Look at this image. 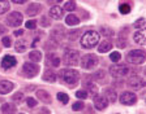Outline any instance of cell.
I'll return each mask as SVG.
<instances>
[{
  "instance_id": "39",
  "label": "cell",
  "mask_w": 146,
  "mask_h": 114,
  "mask_svg": "<svg viewBox=\"0 0 146 114\" xmlns=\"http://www.w3.org/2000/svg\"><path fill=\"white\" fill-rule=\"evenodd\" d=\"M1 42H3V45L5 47V48H9V47L12 45V39H11L9 36H4Z\"/></svg>"
},
{
  "instance_id": "21",
  "label": "cell",
  "mask_w": 146,
  "mask_h": 114,
  "mask_svg": "<svg viewBox=\"0 0 146 114\" xmlns=\"http://www.w3.org/2000/svg\"><path fill=\"white\" fill-rule=\"evenodd\" d=\"M65 24H67L68 26H76V25L80 24V18L77 17L76 14L70 13V14H68L67 17H65Z\"/></svg>"
},
{
  "instance_id": "13",
  "label": "cell",
  "mask_w": 146,
  "mask_h": 114,
  "mask_svg": "<svg viewBox=\"0 0 146 114\" xmlns=\"http://www.w3.org/2000/svg\"><path fill=\"white\" fill-rule=\"evenodd\" d=\"M36 97H38L42 102H44V104H51L52 102L51 95H50L47 91H44V90H38L36 91Z\"/></svg>"
},
{
  "instance_id": "34",
  "label": "cell",
  "mask_w": 146,
  "mask_h": 114,
  "mask_svg": "<svg viewBox=\"0 0 146 114\" xmlns=\"http://www.w3.org/2000/svg\"><path fill=\"white\" fill-rule=\"evenodd\" d=\"M110 58H111V61H113V62H119L120 58H121V54H120V52H112V53L110 54Z\"/></svg>"
},
{
  "instance_id": "11",
  "label": "cell",
  "mask_w": 146,
  "mask_h": 114,
  "mask_svg": "<svg viewBox=\"0 0 146 114\" xmlns=\"http://www.w3.org/2000/svg\"><path fill=\"white\" fill-rule=\"evenodd\" d=\"M16 64H17V58H16L15 56H4L3 60H1V67H3L4 70H9L12 69L13 66H16Z\"/></svg>"
},
{
  "instance_id": "6",
  "label": "cell",
  "mask_w": 146,
  "mask_h": 114,
  "mask_svg": "<svg viewBox=\"0 0 146 114\" xmlns=\"http://www.w3.org/2000/svg\"><path fill=\"white\" fill-rule=\"evenodd\" d=\"M80 64L84 69L86 70H90L93 67L98 65V57L93 53H89V54H85V56L82 57V60H80Z\"/></svg>"
},
{
  "instance_id": "14",
  "label": "cell",
  "mask_w": 146,
  "mask_h": 114,
  "mask_svg": "<svg viewBox=\"0 0 146 114\" xmlns=\"http://www.w3.org/2000/svg\"><path fill=\"white\" fill-rule=\"evenodd\" d=\"M64 34H65V30H64L63 26H58L55 27V30L51 33V38L56 42H60V40L64 39Z\"/></svg>"
},
{
  "instance_id": "1",
  "label": "cell",
  "mask_w": 146,
  "mask_h": 114,
  "mask_svg": "<svg viewBox=\"0 0 146 114\" xmlns=\"http://www.w3.org/2000/svg\"><path fill=\"white\" fill-rule=\"evenodd\" d=\"M59 77H60L61 82H64L69 87H74L80 81V74L74 69H63L59 73Z\"/></svg>"
},
{
  "instance_id": "23",
  "label": "cell",
  "mask_w": 146,
  "mask_h": 114,
  "mask_svg": "<svg viewBox=\"0 0 146 114\" xmlns=\"http://www.w3.org/2000/svg\"><path fill=\"white\" fill-rule=\"evenodd\" d=\"M133 39H134V42L138 43V44L145 45V31H142V30L136 31L133 35Z\"/></svg>"
},
{
  "instance_id": "5",
  "label": "cell",
  "mask_w": 146,
  "mask_h": 114,
  "mask_svg": "<svg viewBox=\"0 0 146 114\" xmlns=\"http://www.w3.org/2000/svg\"><path fill=\"white\" fill-rule=\"evenodd\" d=\"M39 73V66L35 62H25L22 66V74L25 78H34Z\"/></svg>"
},
{
  "instance_id": "12",
  "label": "cell",
  "mask_w": 146,
  "mask_h": 114,
  "mask_svg": "<svg viewBox=\"0 0 146 114\" xmlns=\"http://www.w3.org/2000/svg\"><path fill=\"white\" fill-rule=\"evenodd\" d=\"M143 84H145L143 79L141 77H138V75H133V77H131L128 79V86L131 88H133V90H138V88L142 87Z\"/></svg>"
},
{
  "instance_id": "27",
  "label": "cell",
  "mask_w": 146,
  "mask_h": 114,
  "mask_svg": "<svg viewBox=\"0 0 146 114\" xmlns=\"http://www.w3.org/2000/svg\"><path fill=\"white\" fill-rule=\"evenodd\" d=\"M85 86L88 87V91H89V93H91L93 95V97H95L98 95V87L95 86L93 82H89V81H86L85 82Z\"/></svg>"
},
{
  "instance_id": "38",
  "label": "cell",
  "mask_w": 146,
  "mask_h": 114,
  "mask_svg": "<svg viewBox=\"0 0 146 114\" xmlns=\"http://www.w3.org/2000/svg\"><path fill=\"white\" fill-rule=\"evenodd\" d=\"M76 96L78 97V99L85 100V99H88V92H86V91H84V90H80V91H77V92H76Z\"/></svg>"
},
{
  "instance_id": "10",
  "label": "cell",
  "mask_w": 146,
  "mask_h": 114,
  "mask_svg": "<svg viewBox=\"0 0 146 114\" xmlns=\"http://www.w3.org/2000/svg\"><path fill=\"white\" fill-rule=\"evenodd\" d=\"M94 106L97 110H104L108 106V100L103 95H97L94 97Z\"/></svg>"
},
{
  "instance_id": "16",
  "label": "cell",
  "mask_w": 146,
  "mask_h": 114,
  "mask_svg": "<svg viewBox=\"0 0 146 114\" xmlns=\"http://www.w3.org/2000/svg\"><path fill=\"white\" fill-rule=\"evenodd\" d=\"M63 14H64V10L61 9V7H59V5H54L50 9V16H51L52 18H55V20H60V18L63 17Z\"/></svg>"
},
{
  "instance_id": "20",
  "label": "cell",
  "mask_w": 146,
  "mask_h": 114,
  "mask_svg": "<svg viewBox=\"0 0 146 114\" xmlns=\"http://www.w3.org/2000/svg\"><path fill=\"white\" fill-rule=\"evenodd\" d=\"M47 61H48V64H51L54 67H58V66H60V62H61V60L59 58L58 56H55L54 52H51V53L47 54Z\"/></svg>"
},
{
  "instance_id": "28",
  "label": "cell",
  "mask_w": 146,
  "mask_h": 114,
  "mask_svg": "<svg viewBox=\"0 0 146 114\" xmlns=\"http://www.w3.org/2000/svg\"><path fill=\"white\" fill-rule=\"evenodd\" d=\"M11 5H9L8 0H0V14H4L5 12H8Z\"/></svg>"
},
{
  "instance_id": "4",
  "label": "cell",
  "mask_w": 146,
  "mask_h": 114,
  "mask_svg": "<svg viewBox=\"0 0 146 114\" xmlns=\"http://www.w3.org/2000/svg\"><path fill=\"white\" fill-rule=\"evenodd\" d=\"M145 52L141 51V49H133L128 53L127 60L128 62L133 64V65H141V64L145 62Z\"/></svg>"
},
{
  "instance_id": "43",
  "label": "cell",
  "mask_w": 146,
  "mask_h": 114,
  "mask_svg": "<svg viewBox=\"0 0 146 114\" xmlns=\"http://www.w3.org/2000/svg\"><path fill=\"white\" fill-rule=\"evenodd\" d=\"M143 24H145V20H143V18H138L137 22L134 24V27H136V29H140L141 26H143Z\"/></svg>"
},
{
  "instance_id": "29",
  "label": "cell",
  "mask_w": 146,
  "mask_h": 114,
  "mask_svg": "<svg viewBox=\"0 0 146 114\" xmlns=\"http://www.w3.org/2000/svg\"><path fill=\"white\" fill-rule=\"evenodd\" d=\"M58 100L61 102V104H68V101H69V96H68L67 93H64V92H59L58 93Z\"/></svg>"
},
{
  "instance_id": "19",
  "label": "cell",
  "mask_w": 146,
  "mask_h": 114,
  "mask_svg": "<svg viewBox=\"0 0 146 114\" xmlns=\"http://www.w3.org/2000/svg\"><path fill=\"white\" fill-rule=\"evenodd\" d=\"M104 97L108 100V102H115L117 100V95H116L115 90L113 88H106L104 90Z\"/></svg>"
},
{
  "instance_id": "32",
  "label": "cell",
  "mask_w": 146,
  "mask_h": 114,
  "mask_svg": "<svg viewBox=\"0 0 146 114\" xmlns=\"http://www.w3.org/2000/svg\"><path fill=\"white\" fill-rule=\"evenodd\" d=\"M76 9V3L74 1H68V3H65V5H64L63 10H74Z\"/></svg>"
},
{
  "instance_id": "25",
  "label": "cell",
  "mask_w": 146,
  "mask_h": 114,
  "mask_svg": "<svg viewBox=\"0 0 146 114\" xmlns=\"http://www.w3.org/2000/svg\"><path fill=\"white\" fill-rule=\"evenodd\" d=\"M15 48H16V51L20 52V53H21V52H25L26 51V48H27V40L20 39L18 42H16Z\"/></svg>"
},
{
  "instance_id": "45",
  "label": "cell",
  "mask_w": 146,
  "mask_h": 114,
  "mask_svg": "<svg viewBox=\"0 0 146 114\" xmlns=\"http://www.w3.org/2000/svg\"><path fill=\"white\" fill-rule=\"evenodd\" d=\"M36 114H50V110L48 109H46V108H42Z\"/></svg>"
},
{
  "instance_id": "47",
  "label": "cell",
  "mask_w": 146,
  "mask_h": 114,
  "mask_svg": "<svg viewBox=\"0 0 146 114\" xmlns=\"http://www.w3.org/2000/svg\"><path fill=\"white\" fill-rule=\"evenodd\" d=\"M12 1L16 4H24V3H26L27 0H12Z\"/></svg>"
},
{
  "instance_id": "33",
  "label": "cell",
  "mask_w": 146,
  "mask_h": 114,
  "mask_svg": "<svg viewBox=\"0 0 146 114\" xmlns=\"http://www.w3.org/2000/svg\"><path fill=\"white\" fill-rule=\"evenodd\" d=\"M100 30H102V34H103L104 36H113V30L112 29H110V27L103 26Z\"/></svg>"
},
{
  "instance_id": "44",
  "label": "cell",
  "mask_w": 146,
  "mask_h": 114,
  "mask_svg": "<svg viewBox=\"0 0 146 114\" xmlns=\"http://www.w3.org/2000/svg\"><path fill=\"white\" fill-rule=\"evenodd\" d=\"M117 45L120 47V48H125V45H127V43H125V39L123 40L121 38H120V39L117 40Z\"/></svg>"
},
{
  "instance_id": "35",
  "label": "cell",
  "mask_w": 146,
  "mask_h": 114,
  "mask_svg": "<svg viewBox=\"0 0 146 114\" xmlns=\"http://www.w3.org/2000/svg\"><path fill=\"white\" fill-rule=\"evenodd\" d=\"M12 100H13V101H16V102H21L22 100H24V93H22V92L15 93V95L12 96Z\"/></svg>"
},
{
  "instance_id": "3",
  "label": "cell",
  "mask_w": 146,
  "mask_h": 114,
  "mask_svg": "<svg viewBox=\"0 0 146 114\" xmlns=\"http://www.w3.org/2000/svg\"><path fill=\"white\" fill-rule=\"evenodd\" d=\"M80 60H81L80 53L76 49H68V51H65V53L63 56L64 64L68 66H77L80 64Z\"/></svg>"
},
{
  "instance_id": "17",
  "label": "cell",
  "mask_w": 146,
  "mask_h": 114,
  "mask_svg": "<svg viewBox=\"0 0 146 114\" xmlns=\"http://www.w3.org/2000/svg\"><path fill=\"white\" fill-rule=\"evenodd\" d=\"M40 10H42V5L38 3H33L29 5V8H27V14L30 16V17H34V16L39 14Z\"/></svg>"
},
{
  "instance_id": "22",
  "label": "cell",
  "mask_w": 146,
  "mask_h": 114,
  "mask_svg": "<svg viewBox=\"0 0 146 114\" xmlns=\"http://www.w3.org/2000/svg\"><path fill=\"white\" fill-rule=\"evenodd\" d=\"M43 81L50 82V83H55L56 82V73H54L52 70H46L43 73Z\"/></svg>"
},
{
  "instance_id": "15",
  "label": "cell",
  "mask_w": 146,
  "mask_h": 114,
  "mask_svg": "<svg viewBox=\"0 0 146 114\" xmlns=\"http://www.w3.org/2000/svg\"><path fill=\"white\" fill-rule=\"evenodd\" d=\"M13 87H15V84H13L12 82L1 81L0 82V93H1V95H7V93H9L13 90Z\"/></svg>"
},
{
  "instance_id": "7",
  "label": "cell",
  "mask_w": 146,
  "mask_h": 114,
  "mask_svg": "<svg viewBox=\"0 0 146 114\" xmlns=\"http://www.w3.org/2000/svg\"><path fill=\"white\" fill-rule=\"evenodd\" d=\"M131 71H132L131 67L127 65H115V66H111V67H110V73H111V75L115 77V78H123V77L128 75Z\"/></svg>"
},
{
  "instance_id": "18",
  "label": "cell",
  "mask_w": 146,
  "mask_h": 114,
  "mask_svg": "<svg viewBox=\"0 0 146 114\" xmlns=\"http://www.w3.org/2000/svg\"><path fill=\"white\" fill-rule=\"evenodd\" d=\"M112 48V42H110V40H103V42H100L99 45H98V52L100 53H106V52H110Z\"/></svg>"
},
{
  "instance_id": "42",
  "label": "cell",
  "mask_w": 146,
  "mask_h": 114,
  "mask_svg": "<svg viewBox=\"0 0 146 114\" xmlns=\"http://www.w3.org/2000/svg\"><path fill=\"white\" fill-rule=\"evenodd\" d=\"M40 25H42L43 27H47L51 25V21H50L47 17H42V21H40Z\"/></svg>"
},
{
  "instance_id": "49",
  "label": "cell",
  "mask_w": 146,
  "mask_h": 114,
  "mask_svg": "<svg viewBox=\"0 0 146 114\" xmlns=\"http://www.w3.org/2000/svg\"><path fill=\"white\" fill-rule=\"evenodd\" d=\"M56 1H61V0H56Z\"/></svg>"
},
{
  "instance_id": "26",
  "label": "cell",
  "mask_w": 146,
  "mask_h": 114,
  "mask_svg": "<svg viewBox=\"0 0 146 114\" xmlns=\"http://www.w3.org/2000/svg\"><path fill=\"white\" fill-rule=\"evenodd\" d=\"M29 58L31 62H39L42 60V52L40 51H31L29 53Z\"/></svg>"
},
{
  "instance_id": "41",
  "label": "cell",
  "mask_w": 146,
  "mask_h": 114,
  "mask_svg": "<svg viewBox=\"0 0 146 114\" xmlns=\"http://www.w3.org/2000/svg\"><path fill=\"white\" fill-rule=\"evenodd\" d=\"M25 26H26V29H31V30H34V29L36 27V21H34V20H30V21H26Z\"/></svg>"
},
{
  "instance_id": "8",
  "label": "cell",
  "mask_w": 146,
  "mask_h": 114,
  "mask_svg": "<svg viewBox=\"0 0 146 114\" xmlns=\"http://www.w3.org/2000/svg\"><path fill=\"white\" fill-rule=\"evenodd\" d=\"M22 21H24V16L20 12H12V13H9L8 17H7V24L12 27L20 26L22 24Z\"/></svg>"
},
{
  "instance_id": "40",
  "label": "cell",
  "mask_w": 146,
  "mask_h": 114,
  "mask_svg": "<svg viewBox=\"0 0 146 114\" xmlns=\"http://www.w3.org/2000/svg\"><path fill=\"white\" fill-rule=\"evenodd\" d=\"M26 104L29 108H35L36 106V100L33 99V97H27L26 99Z\"/></svg>"
},
{
  "instance_id": "46",
  "label": "cell",
  "mask_w": 146,
  "mask_h": 114,
  "mask_svg": "<svg viewBox=\"0 0 146 114\" xmlns=\"http://www.w3.org/2000/svg\"><path fill=\"white\" fill-rule=\"evenodd\" d=\"M22 34H24V30H21V29H20V30H16V31H15V36H21Z\"/></svg>"
},
{
  "instance_id": "36",
  "label": "cell",
  "mask_w": 146,
  "mask_h": 114,
  "mask_svg": "<svg viewBox=\"0 0 146 114\" xmlns=\"http://www.w3.org/2000/svg\"><path fill=\"white\" fill-rule=\"evenodd\" d=\"M80 34H81V30H72L69 34H68V38H69L70 40H74Z\"/></svg>"
},
{
  "instance_id": "24",
  "label": "cell",
  "mask_w": 146,
  "mask_h": 114,
  "mask_svg": "<svg viewBox=\"0 0 146 114\" xmlns=\"http://www.w3.org/2000/svg\"><path fill=\"white\" fill-rule=\"evenodd\" d=\"M1 113L3 114H16V106L13 105V104L5 102V104L1 106Z\"/></svg>"
},
{
  "instance_id": "30",
  "label": "cell",
  "mask_w": 146,
  "mask_h": 114,
  "mask_svg": "<svg viewBox=\"0 0 146 114\" xmlns=\"http://www.w3.org/2000/svg\"><path fill=\"white\" fill-rule=\"evenodd\" d=\"M119 10H120L121 14H129V13H131V5H128V4H121L120 8H119Z\"/></svg>"
},
{
  "instance_id": "2",
  "label": "cell",
  "mask_w": 146,
  "mask_h": 114,
  "mask_svg": "<svg viewBox=\"0 0 146 114\" xmlns=\"http://www.w3.org/2000/svg\"><path fill=\"white\" fill-rule=\"evenodd\" d=\"M99 34L97 31H86L81 38V45L85 49H91L99 43Z\"/></svg>"
},
{
  "instance_id": "37",
  "label": "cell",
  "mask_w": 146,
  "mask_h": 114,
  "mask_svg": "<svg viewBox=\"0 0 146 114\" xmlns=\"http://www.w3.org/2000/svg\"><path fill=\"white\" fill-rule=\"evenodd\" d=\"M72 109L74 111H78V110H82L84 109V104H82V101H77V102H74L72 105Z\"/></svg>"
},
{
  "instance_id": "9",
  "label": "cell",
  "mask_w": 146,
  "mask_h": 114,
  "mask_svg": "<svg viewBox=\"0 0 146 114\" xmlns=\"http://www.w3.org/2000/svg\"><path fill=\"white\" fill-rule=\"evenodd\" d=\"M120 102H121L123 105H134L137 101V96L136 93L133 92H129V91H125L120 95Z\"/></svg>"
},
{
  "instance_id": "31",
  "label": "cell",
  "mask_w": 146,
  "mask_h": 114,
  "mask_svg": "<svg viewBox=\"0 0 146 114\" xmlns=\"http://www.w3.org/2000/svg\"><path fill=\"white\" fill-rule=\"evenodd\" d=\"M104 77H106L104 70H98V71L94 73V79H97V81H102V79H104Z\"/></svg>"
},
{
  "instance_id": "48",
  "label": "cell",
  "mask_w": 146,
  "mask_h": 114,
  "mask_svg": "<svg viewBox=\"0 0 146 114\" xmlns=\"http://www.w3.org/2000/svg\"><path fill=\"white\" fill-rule=\"evenodd\" d=\"M5 31H7V29H5V27H4L1 24H0V35H1V34H4Z\"/></svg>"
}]
</instances>
